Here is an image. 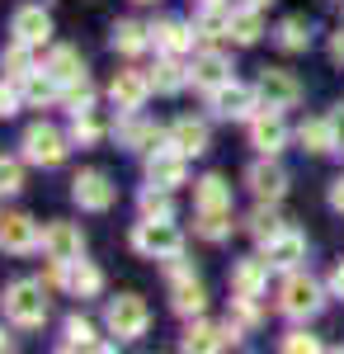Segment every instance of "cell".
Listing matches in <instances>:
<instances>
[{"label":"cell","mask_w":344,"mask_h":354,"mask_svg":"<svg viewBox=\"0 0 344 354\" xmlns=\"http://www.w3.org/2000/svg\"><path fill=\"white\" fill-rule=\"evenodd\" d=\"M0 307H5V317L15 322V326H43L48 322V312H52V302H48V283L43 279H15L5 293H0Z\"/></svg>","instance_id":"6da1fadb"},{"label":"cell","mask_w":344,"mask_h":354,"mask_svg":"<svg viewBox=\"0 0 344 354\" xmlns=\"http://www.w3.org/2000/svg\"><path fill=\"white\" fill-rule=\"evenodd\" d=\"M321 307H325V288L307 270H288V279L278 283V312L292 322H312Z\"/></svg>","instance_id":"7a4b0ae2"},{"label":"cell","mask_w":344,"mask_h":354,"mask_svg":"<svg viewBox=\"0 0 344 354\" xmlns=\"http://www.w3.org/2000/svg\"><path fill=\"white\" fill-rule=\"evenodd\" d=\"M133 250L146 260H170L184 255V232L175 227V218H142L133 227Z\"/></svg>","instance_id":"3957f363"},{"label":"cell","mask_w":344,"mask_h":354,"mask_svg":"<svg viewBox=\"0 0 344 354\" xmlns=\"http://www.w3.org/2000/svg\"><path fill=\"white\" fill-rule=\"evenodd\" d=\"M104 326L118 340H137V335H146V326H151V307L137 298V293H118L104 307Z\"/></svg>","instance_id":"277c9868"},{"label":"cell","mask_w":344,"mask_h":354,"mask_svg":"<svg viewBox=\"0 0 344 354\" xmlns=\"http://www.w3.org/2000/svg\"><path fill=\"white\" fill-rule=\"evenodd\" d=\"M19 147H24V161L28 165H43V170H52V165L66 161V137L57 133L52 123H33Z\"/></svg>","instance_id":"5b68a950"},{"label":"cell","mask_w":344,"mask_h":354,"mask_svg":"<svg viewBox=\"0 0 344 354\" xmlns=\"http://www.w3.org/2000/svg\"><path fill=\"white\" fill-rule=\"evenodd\" d=\"M71 198H76L85 213H108L118 189H113V180H108L104 170H80L76 180H71Z\"/></svg>","instance_id":"8992f818"},{"label":"cell","mask_w":344,"mask_h":354,"mask_svg":"<svg viewBox=\"0 0 344 354\" xmlns=\"http://www.w3.org/2000/svg\"><path fill=\"white\" fill-rule=\"evenodd\" d=\"M227 81H231V57L227 53H217V48L193 53V62H189V85H193V90L212 95V90H222Z\"/></svg>","instance_id":"52a82bcc"},{"label":"cell","mask_w":344,"mask_h":354,"mask_svg":"<svg viewBox=\"0 0 344 354\" xmlns=\"http://www.w3.org/2000/svg\"><path fill=\"white\" fill-rule=\"evenodd\" d=\"M184 170H189V156L175 142H160L156 151H146V180H151V185L180 189V185H184Z\"/></svg>","instance_id":"ba28073f"},{"label":"cell","mask_w":344,"mask_h":354,"mask_svg":"<svg viewBox=\"0 0 344 354\" xmlns=\"http://www.w3.org/2000/svg\"><path fill=\"white\" fill-rule=\"evenodd\" d=\"M43 245V232L38 222L24 218V213H0V250L5 255H33Z\"/></svg>","instance_id":"9c48e42d"},{"label":"cell","mask_w":344,"mask_h":354,"mask_svg":"<svg viewBox=\"0 0 344 354\" xmlns=\"http://www.w3.org/2000/svg\"><path fill=\"white\" fill-rule=\"evenodd\" d=\"M255 90H260V104H265V109H292V104L302 100L297 76H292V71H278V66H265L260 81H255Z\"/></svg>","instance_id":"30bf717a"},{"label":"cell","mask_w":344,"mask_h":354,"mask_svg":"<svg viewBox=\"0 0 344 354\" xmlns=\"http://www.w3.org/2000/svg\"><path fill=\"white\" fill-rule=\"evenodd\" d=\"M113 137H118V147H128V151H156L160 142H170V133H160L156 123H146L142 109L123 113V118L113 123Z\"/></svg>","instance_id":"8fae6325"},{"label":"cell","mask_w":344,"mask_h":354,"mask_svg":"<svg viewBox=\"0 0 344 354\" xmlns=\"http://www.w3.org/2000/svg\"><path fill=\"white\" fill-rule=\"evenodd\" d=\"M208 100H212V113H217V118H245V123H250L255 113L265 109V104H260V90H245V85H236V81L212 90Z\"/></svg>","instance_id":"7c38bea8"},{"label":"cell","mask_w":344,"mask_h":354,"mask_svg":"<svg viewBox=\"0 0 344 354\" xmlns=\"http://www.w3.org/2000/svg\"><path fill=\"white\" fill-rule=\"evenodd\" d=\"M250 147L260 156H278L288 147V123H283V109H260L250 118Z\"/></svg>","instance_id":"4fadbf2b"},{"label":"cell","mask_w":344,"mask_h":354,"mask_svg":"<svg viewBox=\"0 0 344 354\" xmlns=\"http://www.w3.org/2000/svg\"><path fill=\"white\" fill-rule=\"evenodd\" d=\"M245 185H250V194H255L260 203H278V198L288 194V170L274 161V156H260V161L245 170Z\"/></svg>","instance_id":"5bb4252c"},{"label":"cell","mask_w":344,"mask_h":354,"mask_svg":"<svg viewBox=\"0 0 344 354\" xmlns=\"http://www.w3.org/2000/svg\"><path fill=\"white\" fill-rule=\"evenodd\" d=\"M240 345V326L236 322H227V326H208V322H193V326L184 330V340H180V350H198V354H208V350H236Z\"/></svg>","instance_id":"9a60e30c"},{"label":"cell","mask_w":344,"mask_h":354,"mask_svg":"<svg viewBox=\"0 0 344 354\" xmlns=\"http://www.w3.org/2000/svg\"><path fill=\"white\" fill-rule=\"evenodd\" d=\"M146 95H151V71H113V81H108V100H113V109H118V113L142 109Z\"/></svg>","instance_id":"2e32d148"},{"label":"cell","mask_w":344,"mask_h":354,"mask_svg":"<svg viewBox=\"0 0 344 354\" xmlns=\"http://www.w3.org/2000/svg\"><path fill=\"white\" fill-rule=\"evenodd\" d=\"M269 274H274V265L265 260V250H260V255H245V260L231 265V293H236V298H265Z\"/></svg>","instance_id":"e0dca14e"},{"label":"cell","mask_w":344,"mask_h":354,"mask_svg":"<svg viewBox=\"0 0 344 354\" xmlns=\"http://www.w3.org/2000/svg\"><path fill=\"white\" fill-rule=\"evenodd\" d=\"M10 33L19 43H28V48H48L52 43V15L43 5H19L15 19H10Z\"/></svg>","instance_id":"ac0fdd59"},{"label":"cell","mask_w":344,"mask_h":354,"mask_svg":"<svg viewBox=\"0 0 344 354\" xmlns=\"http://www.w3.org/2000/svg\"><path fill=\"white\" fill-rule=\"evenodd\" d=\"M260 250H265V260L274 270L288 274V270H302V260H307V236H302L297 227H283V232H278L274 241H265Z\"/></svg>","instance_id":"d6986e66"},{"label":"cell","mask_w":344,"mask_h":354,"mask_svg":"<svg viewBox=\"0 0 344 354\" xmlns=\"http://www.w3.org/2000/svg\"><path fill=\"white\" fill-rule=\"evenodd\" d=\"M43 250H48V260H80L85 255V232L76 222H52V227H43Z\"/></svg>","instance_id":"ffe728a7"},{"label":"cell","mask_w":344,"mask_h":354,"mask_svg":"<svg viewBox=\"0 0 344 354\" xmlns=\"http://www.w3.org/2000/svg\"><path fill=\"white\" fill-rule=\"evenodd\" d=\"M151 28V48L156 53H189L193 43H198V33H193V24H184V19H156V24H146Z\"/></svg>","instance_id":"44dd1931"},{"label":"cell","mask_w":344,"mask_h":354,"mask_svg":"<svg viewBox=\"0 0 344 354\" xmlns=\"http://www.w3.org/2000/svg\"><path fill=\"white\" fill-rule=\"evenodd\" d=\"M203 307H208V288L198 283V274H189V279H175V283H170V312H175V317L193 322V317H203Z\"/></svg>","instance_id":"7402d4cb"},{"label":"cell","mask_w":344,"mask_h":354,"mask_svg":"<svg viewBox=\"0 0 344 354\" xmlns=\"http://www.w3.org/2000/svg\"><path fill=\"white\" fill-rule=\"evenodd\" d=\"M260 33H265V10L260 5H240V10H231V24H227V38L231 43H240V48H250V43H260Z\"/></svg>","instance_id":"603a6c76"},{"label":"cell","mask_w":344,"mask_h":354,"mask_svg":"<svg viewBox=\"0 0 344 354\" xmlns=\"http://www.w3.org/2000/svg\"><path fill=\"white\" fill-rule=\"evenodd\" d=\"M184 85H189V66L175 53H160V62L151 66V90L156 95H180Z\"/></svg>","instance_id":"cb8c5ba5"},{"label":"cell","mask_w":344,"mask_h":354,"mask_svg":"<svg viewBox=\"0 0 344 354\" xmlns=\"http://www.w3.org/2000/svg\"><path fill=\"white\" fill-rule=\"evenodd\" d=\"M19 95H24V104L43 109V104H57V100H61V81H57L48 66H38V71H33V76L19 85Z\"/></svg>","instance_id":"d4e9b609"},{"label":"cell","mask_w":344,"mask_h":354,"mask_svg":"<svg viewBox=\"0 0 344 354\" xmlns=\"http://www.w3.org/2000/svg\"><path fill=\"white\" fill-rule=\"evenodd\" d=\"M33 53H38V48H28V43H19V38H15V43L0 53V71H5V81L24 85L28 76L38 71V66H33Z\"/></svg>","instance_id":"484cf974"},{"label":"cell","mask_w":344,"mask_h":354,"mask_svg":"<svg viewBox=\"0 0 344 354\" xmlns=\"http://www.w3.org/2000/svg\"><path fill=\"white\" fill-rule=\"evenodd\" d=\"M170 142H175L184 156H203V151H208V123H203V118H180V123L170 128Z\"/></svg>","instance_id":"4316f807"},{"label":"cell","mask_w":344,"mask_h":354,"mask_svg":"<svg viewBox=\"0 0 344 354\" xmlns=\"http://www.w3.org/2000/svg\"><path fill=\"white\" fill-rule=\"evenodd\" d=\"M146 48H151V28L146 24H137V19H118L113 24V53L137 57V53H146Z\"/></svg>","instance_id":"83f0119b"},{"label":"cell","mask_w":344,"mask_h":354,"mask_svg":"<svg viewBox=\"0 0 344 354\" xmlns=\"http://www.w3.org/2000/svg\"><path fill=\"white\" fill-rule=\"evenodd\" d=\"M227 24H231V10L227 5H198L193 33H198V43H217V38H227Z\"/></svg>","instance_id":"f1b7e54d"},{"label":"cell","mask_w":344,"mask_h":354,"mask_svg":"<svg viewBox=\"0 0 344 354\" xmlns=\"http://www.w3.org/2000/svg\"><path fill=\"white\" fill-rule=\"evenodd\" d=\"M66 288H71L76 298H95V293L104 288V274L95 270L90 260H66Z\"/></svg>","instance_id":"f546056e"},{"label":"cell","mask_w":344,"mask_h":354,"mask_svg":"<svg viewBox=\"0 0 344 354\" xmlns=\"http://www.w3.org/2000/svg\"><path fill=\"white\" fill-rule=\"evenodd\" d=\"M297 142H302V151H312V156H325V151H335L330 118H307V123L297 128Z\"/></svg>","instance_id":"4dcf8cb0"},{"label":"cell","mask_w":344,"mask_h":354,"mask_svg":"<svg viewBox=\"0 0 344 354\" xmlns=\"http://www.w3.org/2000/svg\"><path fill=\"white\" fill-rule=\"evenodd\" d=\"M193 208H231V185L222 175H203L193 185Z\"/></svg>","instance_id":"1f68e13d"},{"label":"cell","mask_w":344,"mask_h":354,"mask_svg":"<svg viewBox=\"0 0 344 354\" xmlns=\"http://www.w3.org/2000/svg\"><path fill=\"white\" fill-rule=\"evenodd\" d=\"M231 208H198V222H193V232L203 236V241H227L231 236Z\"/></svg>","instance_id":"d6a6232c"},{"label":"cell","mask_w":344,"mask_h":354,"mask_svg":"<svg viewBox=\"0 0 344 354\" xmlns=\"http://www.w3.org/2000/svg\"><path fill=\"white\" fill-rule=\"evenodd\" d=\"M43 66H48V71H52L61 85H71V81H80V76H85V62H80L76 48H52Z\"/></svg>","instance_id":"836d02e7"},{"label":"cell","mask_w":344,"mask_h":354,"mask_svg":"<svg viewBox=\"0 0 344 354\" xmlns=\"http://www.w3.org/2000/svg\"><path fill=\"white\" fill-rule=\"evenodd\" d=\"M137 213H142V218H175L170 189H165V185H151V180H146V189L137 194Z\"/></svg>","instance_id":"e575fe53"},{"label":"cell","mask_w":344,"mask_h":354,"mask_svg":"<svg viewBox=\"0 0 344 354\" xmlns=\"http://www.w3.org/2000/svg\"><path fill=\"white\" fill-rule=\"evenodd\" d=\"M61 350H104V345H99V335H95V326H90L85 317H66V326H61Z\"/></svg>","instance_id":"d590c367"},{"label":"cell","mask_w":344,"mask_h":354,"mask_svg":"<svg viewBox=\"0 0 344 354\" xmlns=\"http://www.w3.org/2000/svg\"><path fill=\"white\" fill-rule=\"evenodd\" d=\"M245 232H250V236H255V241L265 245V241H274V236H278V232H283V218H278V213H274V203H260V208H255V213H250V218H245Z\"/></svg>","instance_id":"8d00e7d4"},{"label":"cell","mask_w":344,"mask_h":354,"mask_svg":"<svg viewBox=\"0 0 344 354\" xmlns=\"http://www.w3.org/2000/svg\"><path fill=\"white\" fill-rule=\"evenodd\" d=\"M274 43H278L283 53H307V48H312V28H307V19H297V15H292V19L278 24Z\"/></svg>","instance_id":"74e56055"},{"label":"cell","mask_w":344,"mask_h":354,"mask_svg":"<svg viewBox=\"0 0 344 354\" xmlns=\"http://www.w3.org/2000/svg\"><path fill=\"white\" fill-rule=\"evenodd\" d=\"M61 104H66V113H71V118L95 109V85H90V76H80V81L61 85Z\"/></svg>","instance_id":"f35d334b"},{"label":"cell","mask_w":344,"mask_h":354,"mask_svg":"<svg viewBox=\"0 0 344 354\" xmlns=\"http://www.w3.org/2000/svg\"><path fill=\"white\" fill-rule=\"evenodd\" d=\"M99 137H104V123L95 118V109L76 113V123H71V142H76V147H95Z\"/></svg>","instance_id":"ab89813d"},{"label":"cell","mask_w":344,"mask_h":354,"mask_svg":"<svg viewBox=\"0 0 344 354\" xmlns=\"http://www.w3.org/2000/svg\"><path fill=\"white\" fill-rule=\"evenodd\" d=\"M24 189V165L15 156H0V194H19Z\"/></svg>","instance_id":"60d3db41"},{"label":"cell","mask_w":344,"mask_h":354,"mask_svg":"<svg viewBox=\"0 0 344 354\" xmlns=\"http://www.w3.org/2000/svg\"><path fill=\"white\" fill-rule=\"evenodd\" d=\"M231 312H236V326H255L260 322V298H236L231 293Z\"/></svg>","instance_id":"b9f144b4"},{"label":"cell","mask_w":344,"mask_h":354,"mask_svg":"<svg viewBox=\"0 0 344 354\" xmlns=\"http://www.w3.org/2000/svg\"><path fill=\"white\" fill-rule=\"evenodd\" d=\"M278 345H283L288 354H302V350L312 354V350H321V340H316V335H307V330H288V335H283Z\"/></svg>","instance_id":"7bdbcfd3"},{"label":"cell","mask_w":344,"mask_h":354,"mask_svg":"<svg viewBox=\"0 0 344 354\" xmlns=\"http://www.w3.org/2000/svg\"><path fill=\"white\" fill-rule=\"evenodd\" d=\"M19 100H24V95H19V85H15V81H0V118H10V113L19 109Z\"/></svg>","instance_id":"ee69618b"},{"label":"cell","mask_w":344,"mask_h":354,"mask_svg":"<svg viewBox=\"0 0 344 354\" xmlns=\"http://www.w3.org/2000/svg\"><path fill=\"white\" fill-rule=\"evenodd\" d=\"M330 133H335V151H344V104L330 113Z\"/></svg>","instance_id":"f6af8a7d"},{"label":"cell","mask_w":344,"mask_h":354,"mask_svg":"<svg viewBox=\"0 0 344 354\" xmlns=\"http://www.w3.org/2000/svg\"><path fill=\"white\" fill-rule=\"evenodd\" d=\"M330 62L344 66V28H340V33H330Z\"/></svg>","instance_id":"bcb514c9"},{"label":"cell","mask_w":344,"mask_h":354,"mask_svg":"<svg viewBox=\"0 0 344 354\" xmlns=\"http://www.w3.org/2000/svg\"><path fill=\"white\" fill-rule=\"evenodd\" d=\"M330 293H335V298L344 302V260L335 265V270H330Z\"/></svg>","instance_id":"7dc6e473"},{"label":"cell","mask_w":344,"mask_h":354,"mask_svg":"<svg viewBox=\"0 0 344 354\" xmlns=\"http://www.w3.org/2000/svg\"><path fill=\"white\" fill-rule=\"evenodd\" d=\"M330 208H335V213H344V175L330 185Z\"/></svg>","instance_id":"c3c4849f"},{"label":"cell","mask_w":344,"mask_h":354,"mask_svg":"<svg viewBox=\"0 0 344 354\" xmlns=\"http://www.w3.org/2000/svg\"><path fill=\"white\" fill-rule=\"evenodd\" d=\"M10 345H15V340H10V335H5V326H0V350H10Z\"/></svg>","instance_id":"681fc988"},{"label":"cell","mask_w":344,"mask_h":354,"mask_svg":"<svg viewBox=\"0 0 344 354\" xmlns=\"http://www.w3.org/2000/svg\"><path fill=\"white\" fill-rule=\"evenodd\" d=\"M250 5H260V10H269V5H274V0H250Z\"/></svg>","instance_id":"f907efd6"},{"label":"cell","mask_w":344,"mask_h":354,"mask_svg":"<svg viewBox=\"0 0 344 354\" xmlns=\"http://www.w3.org/2000/svg\"><path fill=\"white\" fill-rule=\"evenodd\" d=\"M198 5H227V0H198Z\"/></svg>","instance_id":"816d5d0a"},{"label":"cell","mask_w":344,"mask_h":354,"mask_svg":"<svg viewBox=\"0 0 344 354\" xmlns=\"http://www.w3.org/2000/svg\"><path fill=\"white\" fill-rule=\"evenodd\" d=\"M137 5H156V0H137Z\"/></svg>","instance_id":"f5cc1de1"}]
</instances>
